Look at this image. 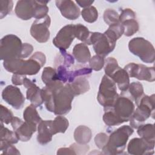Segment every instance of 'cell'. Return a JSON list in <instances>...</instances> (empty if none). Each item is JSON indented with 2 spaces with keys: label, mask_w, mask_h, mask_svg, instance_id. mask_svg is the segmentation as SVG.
I'll return each mask as SVG.
<instances>
[{
  "label": "cell",
  "mask_w": 155,
  "mask_h": 155,
  "mask_svg": "<svg viewBox=\"0 0 155 155\" xmlns=\"http://www.w3.org/2000/svg\"><path fill=\"white\" fill-rule=\"evenodd\" d=\"M43 102L48 111L56 115H65L71 110L73 94L68 83L60 81L45 85L41 89Z\"/></svg>",
  "instance_id": "obj_1"
},
{
  "label": "cell",
  "mask_w": 155,
  "mask_h": 155,
  "mask_svg": "<svg viewBox=\"0 0 155 155\" xmlns=\"http://www.w3.org/2000/svg\"><path fill=\"white\" fill-rule=\"evenodd\" d=\"M46 62L45 55L41 52H35L28 59H16L4 61L3 66L8 72L21 75L36 74Z\"/></svg>",
  "instance_id": "obj_2"
},
{
  "label": "cell",
  "mask_w": 155,
  "mask_h": 155,
  "mask_svg": "<svg viewBox=\"0 0 155 155\" xmlns=\"http://www.w3.org/2000/svg\"><path fill=\"white\" fill-rule=\"evenodd\" d=\"M131 126L123 125L113 131L105 147L102 150L105 154H119L124 151L129 137L133 133Z\"/></svg>",
  "instance_id": "obj_3"
},
{
  "label": "cell",
  "mask_w": 155,
  "mask_h": 155,
  "mask_svg": "<svg viewBox=\"0 0 155 155\" xmlns=\"http://www.w3.org/2000/svg\"><path fill=\"white\" fill-rule=\"evenodd\" d=\"M155 96L143 95L137 104V108L130 118V124L132 128H137L150 116H154Z\"/></svg>",
  "instance_id": "obj_4"
},
{
  "label": "cell",
  "mask_w": 155,
  "mask_h": 155,
  "mask_svg": "<svg viewBox=\"0 0 155 155\" xmlns=\"http://www.w3.org/2000/svg\"><path fill=\"white\" fill-rule=\"evenodd\" d=\"M23 43L17 36L7 35L1 39L0 58L2 61L22 59Z\"/></svg>",
  "instance_id": "obj_5"
},
{
  "label": "cell",
  "mask_w": 155,
  "mask_h": 155,
  "mask_svg": "<svg viewBox=\"0 0 155 155\" xmlns=\"http://www.w3.org/2000/svg\"><path fill=\"white\" fill-rule=\"evenodd\" d=\"M116 41V38L107 31L104 33L91 32L90 44L93 45L94 51L97 55L104 58L113 51Z\"/></svg>",
  "instance_id": "obj_6"
},
{
  "label": "cell",
  "mask_w": 155,
  "mask_h": 155,
  "mask_svg": "<svg viewBox=\"0 0 155 155\" xmlns=\"http://www.w3.org/2000/svg\"><path fill=\"white\" fill-rule=\"evenodd\" d=\"M130 51L145 63H153L155 51L152 44L143 38L137 37L131 39L128 43Z\"/></svg>",
  "instance_id": "obj_7"
},
{
  "label": "cell",
  "mask_w": 155,
  "mask_h": 155,
  "mask_svg": "<svg viewBox=\"0 0 155 155\" xmlns=\"http://www.w3.org/2000/svg\"><path fill=\"white\" fill-rule=\"evenodd\" d=\"M119 97L115 82L107 75H104L99 85L97 99L104 107V110L111 108Z\"/></svg>",
  "instance_id": "obj_8"
},
{
  "label": "cell",
  "mask_w": 155,
  "mask_h": 155,
  "mask_svg": "<svg viewBox=\"0 0 155 155\" xmlns=\"http://www.w3.org/2000/svg\"><path fill=\"white\" fill-rule=\"evenodd\" d=\"M50 24L51 19L48 15L42 19H36L30 27V32L31 36L39 43L47 42L50 36L48 29Z\"/></svg>",
  "instance_id": "obj_9"
},
{
  "label": "cell",
  "mask_w": 155,
  "mask_h": 155,
  "mask_svg": "<svg viewBox=\"0 0 155 155\" xmlns=\"http://www.w3.org/2000/svg\"><path fill=\"white\" fill-rule=\"evenodd\" d=\"M129 77L135 78L140 81L153 82L155 80L154 67H148L143 64L130 63L124 68Z\"/></svg>",
  "instance_id": "obj_10"
},
{
  "label": "cell",
  "mask_w": 155,
  "mask_h": 155,
  "mask_svg": "<svg viewBox=\"0 0 155 155\" xmlns=\"http://www.w3.org/2000/svg\"><path fill=\"white\" fill-rule=\"evenodd\" d=\"M111 108L118 118L124 123L130 120L134 111V105L129 98L119 96Z\"/></svg>",
  "instance_id": "obj_11"
},
{
  "label": "cell",
  "mask_w": 155,
  "mask_h": 155,
  "mask_svg": "<svg viewBox=\"0 0 155 155\" xmlns=\"http://www.w3.org/2000/svg\"><path fill=\"white\" fill-rule=\"evenodd\" d=\"M11 125L17 137L22 142L28 141L33 134L36 131L37 125L22 121L19 117L15 116L13 118Z\"/></svg>",
  "instance_id": "obj_12"
},
{
  "label": "cell",
  "mask_w": 155,
  "mask_h": 155,
  "mask_svg": "<svg viewBox=\"0 0 155 155\" xmlns=\"http://www.w3.org/2000/svg\"><path fill=\"white\" fill-rule=\"evenodd\" d=\"M75 38L74 25L68 24L63 27L53 39V44L59 50L68 48Z\"/></svg>",
  "instance_id": "obj_13"
},
{
  "label": "cell",
  "mask_w": 155,
  "mask_h": 155,
  "mask_svg": "<svg viewBox=\"0 0 155 155\" xmlns=\"http://www.w3.org/2000/svg\"><path fill=\"white\" fill-rule=\"evenodd\" d=\"M3 100L13 108L19 110L25 103V97L18 87L10 85L5 87L2 92Z\"/></svg>",
  "instance_id": "obj_14"
},
{
  "label": "cell",
  "mask_w": 155,
  "mask_h": 155,
  "mask_svg": "<svg viewBox=\"0 0 155 155\" xmlns=\"http://www.w3.org/2000/svg\"><path fill=\"white\" fill-rule=\"evenodd\" d=\"M154 141L150 142L140 138H133L128 143L127 151L130 154L146 155L154 153Z\"/></svg>",
  "instance_id": "obj_15"
},
{
  "label": "cell",
  "mask_w": 155,
  "mask_h": 155,
  "mask_svg": "<svg viewBox=\"0 0 155 155\" xmlns=\"http://www.w3.org/2000/svg\"><path fill=\"white\" fill-rule=\"evenodd\" d=\"M119 22L124 28V35L131 36L139 30V24L136 19L135 13L130 8H125L119 15Z\"/></svg>",
  "instance_id": "obj_16"
},
{
  "label": "cell",
  "mask_w": 155,
  "mask_h": 155,
  "mask_svg": "<svg viewBox=\"0 0 155 155\" xmlns=\"http://www.w3.org/2000/svg\"><path fill=\"white\" fill-rule=\"evenodd\" d=\"M55 3L62 15L66 19L75 20L79 17L80 9L74 1L70 0H57Z\"/></svg>",
  "instance_id": "obj_17"
},
{
  "label": "cell",
  "mask_w": 155,
  "mask_h": 155,
  "mask_svg": "<svg viewBox=\"0 0 155 155\" xmlns=\"http://www.w3.org/2000/svg\"><path fill=\"white\" fill-rule=\"evenodd\" d=\"M24 86L27 88L26 98L30 101L31 105L34 107H38L43 103L41 94V89H40L33 82L25 77L23 81Z\"/></svg>",
  "instance_id": "obj_18"
},
{
  "label": "cell",
  "mask_w": 155,
  "mask_h": 155,
  "mask_svg": "<svg viewBox=\"0 0 155 155\" xmlns=\"http://www.w3.org/2000/svg\"><path fill=\"white\" fill-rule=\"evenodd\" d=\"M35 0H21L16 3L15 12L16 16L22 20H29L33 18Z\"/></svg>",
  "instance_id": "obj_19"
},
{
  "label": "cell",
  "mask_w": 155,
  "mask_h": 155,
  "mask_svg": "<svg viewBox=\"0 0 155 155\" xmlns=\"http://www.w3.org/2000/svg\"><path fill=\"white\" fill-rule=\"evenodd\" d=\"M122 92L127 91L130 85V77L124 68H121L119 66L114 69L108 76Z\"/></svg>",
  "instance_id": "obj_20"
},
{
  "label": "cell",
  "mask_w": 155,
  "mask_h": 155,
  "mask_svg": "<svg viewBox=\"0 0 155 155\" xmlns=\"http://www.w3.org/2000/svg\"><path fill=\"white\" fill-rule=\"evenodd\" d=\"M52 120H41L38 127V142L42 145H46L52 140L54 135L52 126Z\"/></svg>",
  "instance_id": "obj_21"
},
{
  "label": "cell",
  "mask_w": 155,
  "mask_h": 155,
  "mask_svg": "<svg viewBox=\"0 0 155 155\" xmlns=\"http://www.w3.org/2000/svg\"><path fill=\"white\" fill-rule=\"evenodd\" d=\"M68 84L74 96L86 93L90 87L88 81L84 76H78L73 82Z\"/></svg>",
  "instance_id": "obj_22"
},
{
  "label": "cell",
  "mask_w": 155,
  "mask_h": 155,
  "mask_svg": "<svg viewBox=\"0 0 155 155\" xmlns=\"http://www.w3.org/2000/svg\"><path fill=\"white\" fill-rule=\"evenodd\" d=\"M73 55L78 62L82 64L88 62L91 58L89 48L84 43H79L74 45L73 49Z\"/></svg>",
  "instance_id": "obj_23"
},
{
  "label": "cell",
  "mask_w": 155,
  "mask_h": 155,
  "mask_svg": "<svg viewBox=\"0 0 155 155\" xmlns=\"http://www.w3.org/2000/svg\"><path fill=\"white\" fill-rule=\"evenodd\" d=\"M92 137L91 130L85 125L78 126L74 131V139L78 143L87 144Z\"/></svg>",
  "instance_id": "obj_24"
},
{
  "label": "cell",
  "mask_w": 155,
  "mask_h": 155,
  "mask_svg": "<svg viewBox=\"0 0 155 155\" xmlns=\"http://www.w3.org/2000/svg\"><path fill=\"white\" fill-rule=\"evenodd\" d=\"M23 117L25 122L35 125H38L42 120L36 107L32 105L25 108L23 113Z\"/></svg>",
  "instance_id": "obj_25"
},
{
  "label": "cell",
  "mask_w": 155,
  "mask_h": 155,
  "mask_svg": "<svg viewBox=\"0 0 155 155\" xmlns=\"http://www.w3.org/2000/svg\"><path fill=\"white\" fill-rule=\"evenodd\" d=\"M69 125L68 119L62 115H58L51 122V126L54 135L62 133H64Z\"/></svg>",
  "instance_id": "obj_26"
},
{
  "label": "cell",
  "mask_w": 155,
  "mask_h": 155,
  "mask_svg": "<svg viewBox=\"0 0 155 155\" xmlns=\"http://www.w3.org/2000/svg\"><path fill=\"white\" fill-rule=\"evenodd\" d=\"M74 35L75 38L85 44L90 45V38L91 32L90 31L88 28L85 25L81 24L74 25Z\"/></svg>",
  "instance_id": "obj_27"
},
{
  "label": "cell",
  "mask_w": 155,
  "mask_h": 155,
  "mask_svg": "<svg viewBox=\"0 0 155 155\" xmlns=\"http://www.w3.org/2000/svg\"><path fill=\"white\" fill-rule=\"evenodd\" d=\"M137 133L140 137L150 142L155 141L154 125L147 124L140 125L137 128Z\"/></svg>",
  "instance_id": "obj_28"
},
{
  "label": "cell",
  "mask_w": 155,
  "mask_h": 155,
  "mask_svg": "<svg viewBox=\"0 0 155 155\" xmlns=\"http://www.w3.org/2000/svg\"><path fill=\"white\" fill-rule=\"evenodd\" d=\"M0 143H8L15 144L18 143L19 139L17 137L14 131H10L7 128H5L2 122H1L0 129Z\"/></svg>",
  "instance_id": "obj_29"
},
{
  "label": "cell",
  "mask_w": 155,
  "mask_h": 155,
  "mask_svg": "<svg viewBox=\"0 0 155 155\" xmlns=\"http://www.w3.org/2000/svg\"><path fill=\"white\" fill-rule=\"evenodd\" d=\"M59 54L56 58L54 60L55 67L59 65H63L65 67H70L71 65L74 64V59L70 54L67 53L66 50H59Z\"/></svg>",
  "instance_id": "obj_30"
},
{
  "label": "cell",
  "mask_w": 155,
  "mask_h": 155,
  "mask_svg": "<svg viewBox=\"0 0 155 155\" xmlns=\"http://www.w3.org/2000/svg\"><path fill=\"white\" fill-rule=\"evenodd\" d=\"M49 1H35V11L33 18L36 19H40L47 16L49 8L47 4Z\"/></svg>",
  "instance_id": "obj_31"
},
{
  "label": "cell",
  "mask_w": 155,
  "mask_h": 155,
  "mask_svg": "<svg viewBox=\"0 0 155 155\" xmlns=\"http://www.w3.org/2000/svg\"><path fill=\"white\" fill-rule=\"evenodd\" d=\"M128 89L137 105L141 97L144 95L143 85L139 82H133L130 84Z\"/></svg>",
  "instance_id": "obj_32"
},
{
  "label": "cell",
  "mask_w": 155,
  "mask_h": 155,
  "mask_svg": "<svg viewBox=\"0 0 155 155\" xmlns=\"http://www.w3.org/2000/svg\"><path fill=\"white\" fill-rule=\"evenodd\" d=\"M92 73V70L90 68L83 67L74 70L68 71L67 70L66 78H67V83H71L73 82L75 78L78 76H85L89 75Z\"/></svg>",
  "instance_id": "obj_33"
},
{
  "label": "cell",
  "mask_w": 155,
  "mask_h": 155,
  "mask_svg": "<svg viewBox=\"0 0 155 155\" xmlns=\"http://www.w3.org/2000/svg\"><path fill=\"white\" fill-rule=\"evenodd\" d=\"M105 113L103 115V120L108 126H115L122 124V122L115 114L111 108L104 110Z\"/></svg>",
  "instance_id": "obj_34"
},
{
  "label": "cell",
  "mask_w": 155,
  "mask_h": 155,
  "mask_svg": "<svg viewBox=\"0 0 155 155\" xmlns=\"http://www.w3.org/2000/svg\"><path fill=\"white\" fill-rule=\"evenodd\" d=\"M81 15L85 21L93 23L98 18V12L95 7L91 5L84 8L81 12Z\"/></svg>",
  "instance_id": "obj_35"
},
{
  "label": "cell",
  "mask_w": 155,
  "mask_h": 155,
  "mask_svg": "<svg viewBox=\"0 0 155 155\" xmlns=\"http://www.w3.org/2000/svg\"><path fill=\"white\" fill-rule=\"evenodd\" d=\"M42 82L45 85L50 84L56 81H58L56 70L51 67H46L44 68L41 76Z\"/></svg>",
  "instance_id": "obj_36"
},
{
  "label": "cell",
  "mask_w": 155,
  "mask_h": 155,
  "mask_svg": "<svg viewBox=\"0 0 155 155\" xmlns=\"http://www.w3.org/2000/svg\"><path fill=\"white\" fill-rule=\"evenodd\" d=\"M104 20L109 26L117 23H120L119 15L113 9H107L104 13Z\"/></svg>",
  "instance_id": "obj_37"
},
{
  "label": "cell",
  "mask_w": 155,
  "mask_h": 155,
  "mask_svg": "<svg viewBox=\"0 0 155 155\" xmlns=\"http://www.w3.org/2000/svg\"><path fill=\"white\" fill-rule=\"evenodd\" d=\"M105 60L103 57L98 55H94L89 60L90 68L94 71L101 70L104 66Z\"/></svg>",
  "instance_id": "obj_38"
},
{
  "label": "cell",
  "mask_w": 155,
  "mask_h": 155,
  "mask_svg": "<svg viewBox=\"0 0 155 155\" xmlns=\"http://www.w3.org/2000/svg\"><path fill=\"white\" fill-rule=\"evenodd\" d=\"M13 2L12 0L0 1V18L2 19L12 10Z\"/></svg>",
  "instance_id": "obj_39"
},
{
  "label": "cell",
  "mask_w": 155,
  "mask_h": 155,
  "mask_svg": "<svg viewBox=\"0 0 155 155\" xmlns=\"http://www.w3.org/2000/svg\"><path fill=\"white\" fill-rule=\"evenodd\" d=\"M0 108L1 122H2L3 124H8L9 123H11L13 118L14 117L13 114L12 112V111L2 105H0Z\"/></svg>",
  "instance_id": "obj_40"
},
{
  "label": "cell",
  "mask_w": 155,
  "mask_h": 155,
  "mask_svg": "<svg viewBox=\"0 0 155 155\" xmlns=\"http://www.w3.org/2000/svg\"><path fill=\"white\" fill-rule=\"evenodd\" d=\"M0 151L1 154H20L18 150L12 144L8 143H0Z\"/></svg>",
  "instance_id": "obj_41"
},
{
  "label": "cell",
  "mask_w": 155,
  "mask_h": 155,
  "mask_svg": "<svg viewBox=\"0 0 155 155\" xmlns=\"http://www.w3.org/2000/svg\"><path fill=\"white\" fill-rule=\"evenodd\" d=\"M108 140V136L104 133H99L94 137V142L96 146L101 150H103Z\"/></svg>",
  "instance_id": "obj_42"
},
{
  "label": "cell",
  "mask_w": 155,
  "mask_h": 155,
  "mask_svg": "<svg viewBox=\"0 0 155 155\" xmlns=\"http://www.w3.org/2000/svg\"><path fill=\"white\" fill-rule=\"evenodd\" d=\"M70 147L74 151L75 154H85L87 151L89 150V147L86 144H79L76 143H73Z\"/></svg>",
  "instance_id": "obj_43"
},
{
  "label": "cell",
  "mask_w": 155,
  "mask_h": 155,
  "mask_svg": "<svg viewBox=\"0 0 155 155\" xmlns=\"http://www.w3.org/2000/svg\"><path fill=\"white\" fill-rule=\"evenodd\" d=\"M33 51V47L28 43L23 44V48L22 52V59L26 58L29 56Z\"/></svg>",
  "instance_id": "obj_44"
},
{
  "label": "cell",
  "mask_w": 155,
  "mask_h": 155,
  "mask_svg": "<svg viewBox=\"0 0 155 155\" xmlns=\"http://www.w3.org/2000/svg\"><path fill=\"white\" fill-rule=\"evenodd\" d=\"M25 77H26L25 75L13 74L12 78V82L15 85H23V81Z\"/></svg>",
  "instance_id": "obj_45"
},
{
  "label": "cell",
  "mask_w": 155,
  "mask_h": 155,
  "mask_svg": "<svg viewBox=\"0 0 155 155\" xmlns=\"http://www.w3.org/2000/svg\"><path fill=\"white\" fill-rule=\"evenodd\" d=\"M58 154H75L72 149L69 147L68 148H61L58 150Z\"/></svg>",
  "instance_id": "obj_46"
},
{
  "label": "cell",
  "mask_w": 155,
  "mask_h": 155,
  "mask_svg": "<svg viewBox=\"0 0 155 155\" xmlns=\"http://www.w3.org/2000/svg\"><path fill=\"white\" fill-rule=\"evenodd\" d=\"M76 2L81 7L87 8L91 6V5L94 2V1H76Z\"/></svg>",
  "instance_id": "obj_47"
}]
</instances>
